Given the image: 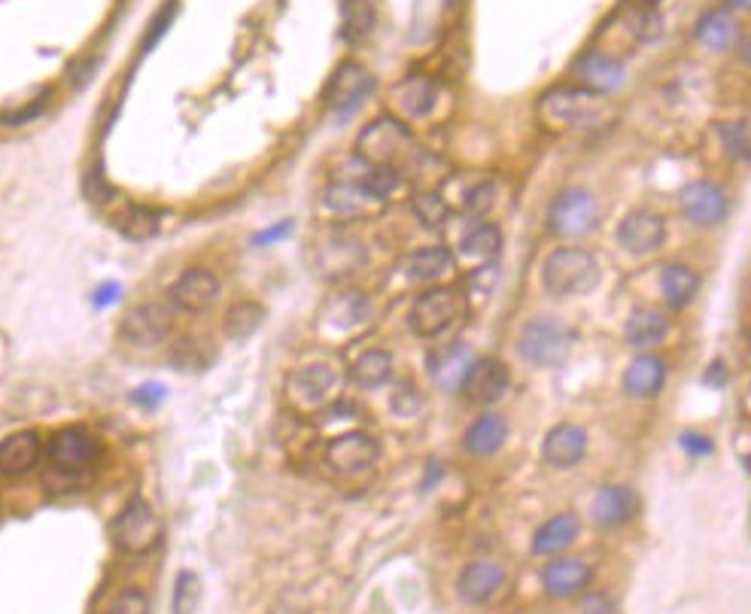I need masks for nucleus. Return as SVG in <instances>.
Masks as SVG:
<instances>
[{
	"label": "nucleus",
	"instance_id": "393cba45",
	"mask_svg": "<svg viewBox=\"0 0 751 614\" xmlns=\"http://www.w3.org/2000/svg\"><path fill=\"white\" fill-rule=\"evenodd\" d=\"M578 517L575 514H557L551 517L533 539V554L536 557H554L560 551H566L575 539H578Z\"/></svg>",
	"mask_w": 751,
	"mask_h": 614
},
{
	"label": "nucleus",
	"instance_id": "09e8293b",
	"mask_svg": "<svg viewBox=\"0 0 751 614\" xmlns=\"http://www.w3.org/2000/svg\"><path fill=\"white\" fill-rule=\"evenodd\" d=\"M584 614H615V611H612V605L606 602V596H587Z\"/></svg>",
	"mask_w": 751,
	"mask_h": 614
},
{
	"label": "nucleus",
	"instance_id": "37998d69",
	"mask_svg": "<svg viewBox=\"0 0 751 614\" xmlns=\"http://www.w3.org/2000/svg\"><path fill=\"white\" fill-rule=\"evenodd\" d=\"M174 13H177V0H168V4L159 10L156 22L149 25V31H146V49H153V46L165 37V31H168L171 22H174Z\"/></svg>",
	"mask_w": 751,
	"mask_h": 614
},
{
	"label": "nucleus",
	"instance_id": "412c9836",
	"mask_svg": "<svg viewBox=\"0 0 751 614\" xmlns=\"http://www.w3.org/2000/svg\"><path fill=\"white\" fill-rule=\"evenodd\" d=\"M663 377H666V365L660 356H636L627 371H624V390L636 399H648V396H657L660 387H663Z\"/></svg>",
	"mask_w": 751,
	"mask_h": 614
},
{
	"label": "nucleus",
	"instance_id": "b1692460",
	"mask_svg": "<svg viewBox=\"0 0 751 614\" xmlns=\"http://www.w3.org/2000/svg\"><path fill=\"white\" fill-rule=\"evenodd\" d=\"M587 581H590V569H587L584 563L566 560V557L554 560V563L542 572V587H545V593H548V596H557V599L578 593L581 587H587Z\"/></svg>",
	"mask_w": 751,
	"mask_h": 614
},
{
	"label": "nucleus",
	"instance_id": "c9c22d12",
	"mask_svg": "<svg viewBox=\"0 0 751 614\" xmlns=\"http://www.w3.org/2000/svg\"><path fill=\"white\" fill-rule=\"evenodd\" d=\"M113 222H116L119 232L125 238H131V241H146V238H153L159 232V216L153 210H146V207H125Z\"/></svg>",
	"mask_w": 751,
	"mask_h": 614
},
{
	"label": "nucleus",
	"instance_id": "bb28decb",
	"mask_svg": "<svg viewBox=\"0 0 751 614\" xmlns=\"http://www.w3.org/2000/svg\"><path fill=\"white\" fill-rule=\"evenodd\" d=\"M350 377L359 383V387H384V383L393 377V356L387 350H365L353 365H350Z\"/></svg>",
	"mask_w": 751,
	"mask_h": 614
},
{
	"label": "nucleus",
	"instance_id": "f704fd0d",
	"mask_svg": "<svg viewBox=\"0 0 751 614\" xmlns=\"http://www.w3.org/2000/svg\"><path fill=\"white\" fill-rule=\"evenodd\" d=\"M469 350L463 344L450 347L444 353H438L432 362H429V371L438 377V383H444V387H454V383H463L466 371H469Z\"/></svg>",
	"mask_w": 751,
	"mask_h": 614
},
{
	"label": "nucleus",
	"instance_id": "72a5a7b5",
	"mask_svg": "<svg viewBox=\"0 0 751 614\" xmlns=\"http://www.w3.org/2000/svg\"><path fill=\"white\" fill-rule=\"evenodd\" d=\"M399 104L411 116H426L435 107V83L429 76H411L399 86Z\"/></svg>",
	"mask_w": 751,
	"mask_h": 614
},
{
	"label": "nucleus",
	"instance_id": "c85d7f7f",
	"mask_svg": "<svg viewBox=\"0 0 751 614\" xmlns=\"http://www.w3.org/2000/svg\"><path fill=\"white\" fill-rule=\"evenodd\" d=\"M450 265H454V259H450L444 247H423L408 256L405 274L417 283H432V280H441L450 271Z\"/></svg>",
	"mask_w": 751,
	"mask_h": 614
},
{
	"label": "nucleus",
	"instance_id": "a19ab883",
	"mask_svg": "<svg viewBox=\"0 0 751 614\" xmlns=\"http://www.w3.org/2000/svg\"><path fill=\"white\" fill-rule=\"evenodd\" d=\"M107 614H149V599H146L143 590L128 587V590H122V593L110 602Z\"/></svg>",
	"mask_w": 751,
	"mask_h": 614
},
{
	"label": "nucleus",
	"instance_id": "aec40b11",
	"mask_svg": "<svg viewBox=\"0 0 751 614\" xmlns=\"http://www.w3.org/2000/svg\"><path fill=\"white\" fill-rule=\"evenodd\" d=\"M584 450H587V435L578 426H557L545 435V444H542L545 463L554 469L578 466L584 459Z\"/></svg>",
	"mask_w": 751,
	"mask_h": 614
},
{
	"label": "nucleus",
	"instance_id": "5701e85b",
	"mask_svg": "<svg viewBox=\"0 0 751 614\" xmlns=\"http://www.w3.org/2000/svg\"><path fill=\"white\" fill-rule=\"evenodd\" d=\"M502 581H505V572H502L496 563H472V566H466V572L460 575L457 590H460V596H463L466 602L481 605V602H487V599H493V596L499 593Z\"/></svg>",
	"mask_w": 751,
	"mask_h": 614
},
{
	"label": "nucleus",
	"instance_id": "2f4dec72",
	"mask_svg": "<svg viewBox=\"0 0 751 614\" xmlns=\"http://www.w3.org/2000/svg\"><path fill=\"white\" fill-rule=\"evenodd\" d=\"M736 37H739V25H736L733 16H727V13H706V16L700 19V25H697V40H700V46L715 49V52L730 49V46L736 43Z\"/></svg>",
	"mask_w": 751,
	"mask_h": 614
},
{
	"label": "nucleus",
	"instance_id": "39448f33",
	"mask_svg": "<svg viewBox=\"0 0 751 614\" xmlns=\"http://www.w3.org/2000/svg\"><path fill=\"white\" fill-rule=\"evenodd\" d=\"M572 344H575V338H572L569 326H563L560 320H551V317H539V320H530L527 326H523L517 350L536 368H554V365L566 362V356L572 353Z\"/></svg>",
	"mask_w": 751,
	"mask_h": 614
},
{
	"label": "nucleus",
	"instance_id": "0eeeda50",
	"mask_svg": "<svg viewBox=\"0 0 751 614\" xmlns=\"http://www.w3.org/2000/svg\"><path fill=\"white\" fill-rule=\"evenodd\" d=\"M46 453H49V463H52L55 472H61L64 478H77V475H83V472H89L95 466L98 441L86 429H80V426L58 429L49 438Z\"/></svg>",
	"mask_w": 751,
	"mask_h": 614
},
{
	"label": "nucleus",
	"instance_id": "f257e3e1",
	"mask_svg": "<svg viewBox=\"0 0 751 614\" xmlns=\"http://www.w3.org/2000/svg\"><path fill=\"white\" fill-rule=\"evenodd\" d=\"M536 110H539V122L548 131L593 128L612 113L606 95L584 89V86H554L539 98Z\"/></svg>",
	"mask_w": 751,
	"mask_h": 614
},
{
	"label": "nucleus",
	"instance_id": "49530a36",
	"mask_svg": "<svg viewBox=\"0 0 751 614\" xmlns=\"http://www.w3.org/2000/svg\"><path fill=\"white\" fill-rule=\"evenodd\" d=\"M46 101H49V92H46L43 98H37L34 104H28L25 110H19L16 116H4V122H10V125H19V122H31L34 116H40V113L46 110Z\"/></svg>",
	"mask_w": 751,
	"mask_h": 614
},
{
	"label": "nucleus",
	"instance_id": "f3484780",
	"mask_svg": "<svg viewBox=\"0 0 751 614\" xmlns=\"http://www.w3.org/2000/svg\"><path fill=\"white\" fill-rule=\"evenodd\" d=\"M384 201L374 198L359 180L356 183H332L323 195V207L326 213L338 216V219H356V216H368L378 210Z\"/></svg>",
	"mask_w": 751,
	"mask_h": 614
},
{
	"label": "nucleus",
	"instance_id": "4c0bfd02",
	"mask_svg": "<svg viewBox=\"0 0 751 614\" xmlns=\"http://www.w3.org/2000/svg\"><path fill=\"white\" fill-rule=\"evenodd\" d=\"M718 137L724 149L742 165H751V122L748 119H730L718 125Z\"/></svg>",
	"mask_w": 751,
	"mask_h": 614
},
{
	"label": "nucleus",
	"instance_id": "c756f323",
	"mask_svg": "<svg viewBox=\"0 0 751 614\" xmlns=\"http://www.w3.org/2000/svg\"><path fill=\"white\" fill-rule=\"evenodd\" d=\"M499 250H502V235H499V228L490 225V222H481V225L469 228L466 238L460 241V253L466 259H472V262H481V265L493 262L499 256Z\"/></svg>",
	"mask_w": 751,
	"mask_h": 614
},
{
	"label": "nucleus",
	"instance_id": "864d4df0",
	"mask_svg": "<svg viewBox=\"0 0 751 614\" xmlns=\"http://www.w3.org/2000/svg\"><path fill=\"white\" fill-rule=\"evenodd\" d=\"M733 10H751V0H727Z\"/></svg>",
	"mask_w": 751,
	"mask_h": 614
},
{
	"label": "nucleus",
	"instance_id": "f03ea898",
	"mask_svg": "<svg viewBox=\"0 0 751 614\" xmlns=\"http://www.w3.org/2000/svg\"><path fill=\"white\" fill-rule=\"evenodd\" d=\"M542 280H545V289L557 298L584 295V292L596 289L599 265L587 250L563 247V250H554L548 256V262L542 268Z\"/></svg>",
	"mask_w": 751,
	"mask_h": 614
},
{
	"label": "nucleus",
	"instance_id": "6e6d98bb",
	"mask_svg": "<svg viewBox=\"0 0 751 614\" xmlns=\"http://www.w3.org/2000/svg\"><path fill=\"white\" fill-rule=\"evenodd\" d=\"M748 350H751V332H748Z\"/></svg>",
	"mask_w": 751,
	"mask_h": 614
},
{
	"label": "nucleus",
	"instance_id": "6ab92c4d",
	"mask_svg": "<svg viewBox=\"0 0 751 614\" xmlns=\"http://www.w3.org/2000/svg\"><path fill=\"white\" fill-rule=\"evenodd\" d=\"M682 201V213L697 222V225H715L727 216V198L718 186L712 183H691L685 186V192L679 195Z\"/></svg>",
	"mask_w": 751,
	"mask_h": 614
},
{
	"label": "nucleus",
	"instance_id": "de8ad7c7",
	"mask_svg": "<svg viewBox=\"0 0 751 614\" xmlns=\"http://www.w3.org/2000/svg\"><path fill=\"white\" fill-rule=\"evenodd\" d=\"M122 295V289H119V283H107V286H101L98 292H95V307H107V304H113L116 298Z\"/></svg>",
	"mask_w": 751,
	"mask_h": 614
},
{
	"label": "nucleus",
	"instance_id": "7c9ffc66",
	"mask_svg": "<svg viewBox=\"0 0 751 614\" xmlns=\"http://www.w3.org/2000/svg\"><path fill=\"white\" fill-rule=\"evenodd\" d=\"M262 320H265V307L262 304H256V301H238V304L229 307V311H225L222 332L229 335V338H235V341H244V338H250L262 326Z\"/></svg>",
	"mask_w": 751,
	"mask_h": 614
},
{
	"label": "nucleus",
	"instance_id": "8fccbe9b",
	"mask_svg": "<svg viewBox=\"0 0 751 614\" xmlns=\"http://www.w3.org/2000/svg\"><path fill=\"white\" fill-rule=\"evenodd\" d=\"M162 396H165V390H162V387H143V390H137V393H134V399H137V402H149V405L159 402Z\"/></svg>",
	"mask_w": 751,
	"mask_h": 614
},
{
	"label": "nucleus",
	"instance_id": "1a4fd4ad",
	"mask_svg": "<svg viewBox=\"0 0 751 614\" xmlns=\"http://www.w3.org/2000/svg\"><path fill=\"white\" fill-rule=\"evenodd\" d=\"M378 459H381V444L368 432H344L335 441H329V447H326L329 469L344 475V478H356V475L371 472L374 466H378Z\"/></svg>",
	"mask_w": 751,
	"mask_h": 614
},
{
	"label": "nucleus",
	"instance_id": "dca6fc26",
	"mask_svg": "<svg viewBox=\"0 0 751 614\" xmlns=\"http://www.w3.org/2000/svg\"><path fill=\"white\" fill-rule=\"evenodd\" d=\"M43 456V444L37 432H13L0 441V475L22 478L28 475Z\"/></svg>",
	"mask_w": 751,
	"mask_h": 614
},
{
	"label": "nucleus",
	"instance_id": "ddd939ff",
	"mask_svg": "<svg viewBox=\"0 0 751 614\" xmlns=\"http://www.w3.org/2000/svg\"><path fill=\"white\" fill-rule=\"evenodd\" d=\"M463 396L472 402V405H493L505 396L508 390V368L487 356V359H475L460 383Z\"/></svg>",
	"mask_w": 751,
	"mask_h": 614
},
{
	"label": "nucleus",
	"instance_id": "473e14b6",
	"mask_svg": "<svg viewBox=\"0 0 751 614\" xmlns=\"http://www.w3.org/2000/svg\"><path fill=\"white\" fill-rule=\"evenodd\" d=\"M666 317L657 314V311H636L630 320H627V341L633 347H651V344H660L666 338Z\"/></svg>",
	"mask_w": 751,
	"mask_h": 614
},
{
	"label": "nucleus",
	"instance_id": "4468645a",
	"mask_svg": "<svg viewBox=\"0 0 751 614\" xmlns=\"http://www.w3.org/2000/svg\"><path fill=\"white\" fill-rule=\"evenodd\" d=\"M663 238H666V225L651 210H633L618 225V241L633 256H648V253L660 250Z\"/></svg>",
	"mask_w": 751,
	"mask_h": 614
},
{
	"label": "nucleus",
	"instance_id": "a211bd4d",
	"mask_svg": "<svg viewBox=\"0 0 751 614\" xmlns=\"http://www.w3.org/2000/svg\"><path fill=\"white\" fill-rule=\"evenodd\" d=\"M575 76L584 83V89H593L599 95L615 92L624 83V64L606 52H587L575 61Z\"/></svg>",
	"mask_w": 751,
	"mask_h": 614
},
{
	"label": "nucleus",
	"instance_id": "a18cd8bd",
	"mask_svg": "<svg viewBox=\"0 0 751 614\" xmlns=\"http://www.w3.org/2000/svg\"><path fill=\"white\" fill-rule=\"evenodd\" d=\"M679 441H682V447H685L691 456H709V453H712V441H709L706 435H700V432H685Z\"/></svg>",
	"mask_w": 751,
	"mask_h": 614
},
{
	"label": "nucleus",
	"instance_id": "79ce46f5",
	"mask_svg": "<svg viewBox=\"0 0 751 614\" xmlns=\"http://www.w3.org/2000/svg\"><path fill=\"white\" fill-rule=\"evenodd\" d=\"M390 408L399 414V417H411L420 411V393L411 387V383H399L396 393L390 396Z\"/></svg>",
	"mask_w": 751,
	"mask_h": 614
},
{
	"label": "nucleus",
	"instance_id": "9b49d317",
	"mask_svg": "<svg viewBox=\"0 0 751 614\" xmlns=\"http://www.w3.org/2000/svg\"><path fill=\"white\" fill-rule=\"evenodd\" d=\"M338 387V374L335 368L323 365V362H314V365H302L295 368L286 380V399L302 408V411H317L323 408L332 393Z\"/></svg>",
	"mask_w": 751,
	"mask_h": 614
},
{
	"label": "nucleus",
	"instance_id": "9d476101",
	"mask_svg": "<svg viewBox=\"0 0 751 614\" xmlns=\"http://www.w3.org/2000/svg\"><path fill=\"white\" fill-rule=\"evenodd\" d=\"M174 329V314L171 307L149 301V304H137L122 317L119 323V338L131 347H156L162 344Z\"/></svg>",
	"mask_w": 751,
	"mask_h": 614
},
{
	"label": "nucleus",
	"instance_id": "e433bc0d",
	"mask_svg": "<svg viewBox=\"0 0 751 614\" xmlns=\"http://www.w3.org/2000/svg\"><path fill=\"white\" fill-rule=\"evenodd\" d=\"M374 28V7L371 0H344V25H341V37L347 43H359L362 37H368Z\"/></svg>",
	"mask_w": 751,
	"mask_h": 614
},
{
	"label": "nucleus",
	"instance_id": "2eb2a0df",
	"mask_svg": "<svg viewBox=\"0 0 751 614\" xmlns=\"http://www.w3.org/2000/svg\"><path fill=\"white\" fill-rule=\"evenodd\" d=\"M216 298H219V280L216 274L204 268H192L180 274L177 283L171 286V307L186 314H204L207 307L216 304Z\"/></svg>",
	"mask_w": 751,
	"mask_h": 614
},
{
	"label": "nucleus",
	"instance_id": "5fc2aeb1",
	"mask_svg": "<svg viewBox=\"0 0 751 614\" xmlns=\"http://www.w3.org/2000/svg\"><path fill=\"white\" fill-rule=\"evenodd\" d=\"M745 469H748V472H751V453H748V456H745Z\"/></svg>",
	"mask_w": 751,
	"mask_h": 614
},
{
	"label": "nucleus",
	"instance_id": "6e6552de",
	"mask_svg": "<svg viewBox=\"0 0 751 614\" xmlns=\"http://www.w3.org/2000/svg\"><path fill=\"white\" fill-rule=\"evenodd\" d=\"M599 222L596 201L587 189H566L551 207V232L563 241L584 238Z\"/></svg>",
	"mask_w": 751,
	"mask_h": 614
},
{
	"label": "nucleus",
	"instance_id": "20e7f679",
	"mask_svg": "<svg viewBox=\"0 0 751 614\" xmlns=\"http://www.w3.org/2000/svg\"><path fill=\"white\" fill-rule=\"evenodd\" d=\"M466 311V295L454 286H432L411 307V332L420 338H435L447 332Z\"/></svg>",
	"mask_w": 751,
	"mask_h": 614
},
{
	"label": "nucleus",
	"instance_id": "423d86ee",
	"mask_svg": "<svg viewBox=\"0 0 751 614\" xmlns=\"http://www.w3.org/2000/svg\"><path fill=\"white\" fill-rule=\"evenodd\" d=\"M162 532L165 526L159 514L143 499H131L113 520V542L122 554H131V557L153 551L162 542Z\"/></svg>",
	"mask_w": 751,
	"mask_h": 614
},
{
	"label": "nucleus",
	"instance_id": "a878e982",
	"mask_svg": "<svg viewBox=\"0 0 751 614\" xmlns=\"http://www.w3.org/2000/svg\"><path fill=\"white\" fill-rule=\"evenodd\" d=\"M505 438H508V423H505V417L487 411V414H481V417L469 426L463 444H466V450H469L472 456H493V453L505 444Z\"/></svg>",
	"mask_w": 751,
	"mask_h": 614
},
{
	"label": "nucleus",
	"instance_id": "f8f14e48",
	"mask_svg": "<svg viewBox=\"0 0 751 614\" xmlns=\"http://www.w3.org/2000/svg\"><path fill=\"white\" fill-rule=\"evenodd\" d=\"M371 89H374V76L362 64L344 61L332 73V80L326 86V104H329V110L347 116V113H353L371 95Z\"/></svg>",
	"mask_w": 751,
	"mask_h": 614
},
{
	"label": "nucleus",
	"instance_id": "58836bf2",
	"mask_svg": "<svg viewBox=\"0 0 751 614\" xmlns=\"http://www.w3.org/2000/svg\"><path fill=\"white\" fill-rule=\"evenodd\" d=\"M201 599V581L195 572H180L174 584V614H192Z\"/></svg>",
	"mask_w": 751,
	"mask_h": 614
},
{
	"label": "nucleus",
	"instance_id": "603ef678",
	"mask_svg": "<svg viewBox=\"0 0 751 614\" xmlns=\"http://www.w3.org/2000/svg\"><path fill=\"white\" fill-rule=\"evenodd\" d=\"M742 61H745V64L751 67V37H748V40L742 43Z\"/></svg>",
	"mask_w": 751,
	"mask_h": 614
},
{
	"label": "nucleus",
	"instance_id": "cd10ccee",
	"mask_svg": "<svg viewBox=\"0 0 751 614\" xmlns=\"http://www.w3.org/2000/svg\"><path fill=\"white\" fill-rule=\"evenodd\" d=\"M660 289H663V298L669 307H685L697 295L700 277L688 265H666L663 277H660Z\"/></svg>",
	"mask_w": 751,
	"mask_h": 614
},
{
	"label": "nucleus",
	"instance_id": "4be33fe9",
	"mask_svg": "<svg viewBox=\"0 0 751 614\" xmlns=\"http://www.w3.org/2000/svg\"><path fill=\"white\" fill-rule=\"evenodd\" d=\"M633 511H636V499L627 487H603L593 496V505H590L593 520L603 529L627 523L633 517Z\"/></svg>",
	"mask_w": 751,
	"mask_h": 614
},
{
	"label": "nucleus",
	"instance_id": "3c124183",
	"mask_svg": "<svg viewBox=\"0 0 751 614\" xmlns=\"http://www.w3.org/2000/svg\"><path fill=\"white\" fill-rule=\"evenodd\" d=\"M283 232H289V222H283V225H277V228H268V232H262V235L256 238V244H271V241L283 238Z\"/></svg>",
	"mask_w": 751,
	"mask_h": 614
},
{
	"label": "nucleus",
	"instance_id": "ea45409f",
	"mask_svg": "<svg viewBox=\"0 0 751 614\" xmlns=\"http://www.w3.org/2000/svg\"><path fill=\"white\" fill-rule=\"evenodd\" d=\"M414 213L426 228H441L447 222V204L438 192H423L414 198Z\"/></svg>",
	"mask_w": 751,
	"mask_h": 614
},
{
	"label": "nucleus",
	"instance_id": "c03bdc74",
	"mask_svg": "<svg viewBox=\"0 0 751 614\" xmlns=\"http://www.w3.org/2000/svg\"><path fill=\"white\" fill-rule=\"evenodd\" d=\"M490 204H493V183H478L466 198L469 213H484V210H490Z\"/></svg>",
	"mask_w": 751,
	"mask_h": 614
},
{
	"label": "nucleus",
	"instance_id": "7ed1b4c3",
	"mask_svg": "<svg viewBox=\"0 0 751 614\" xmlns=\"http://www.w3.org/2000/svg\"><path fill=\"white\" fill-rule=\"evenodd\" d=\"M414 140H411V131L393 119V116H381L374 119L362 128L359 140H356V156L365 162V165H387V168H396L408 152H411Z\"/></svg>",
	"mask_w": 751,
	"mask_h": 614
}]
</instances>
